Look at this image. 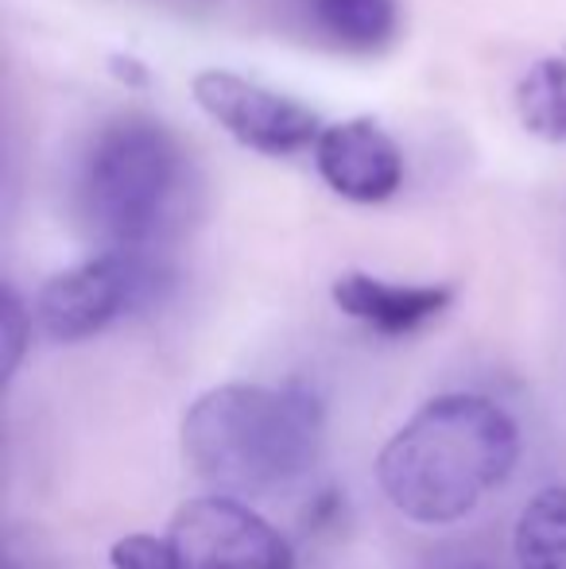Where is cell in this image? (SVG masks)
<instances>
[{"label": "cell", "instance_id": "cell-1", "mask_svg": "<svg viewBox=\"0 0 566 569\" xmlns=\"http://www.w3.org/2000/svg\"><path fill=\"white\" fill-rule=\"evenodd\" d=\"M520 430L485 396H443L416 411L377 457L388 503L411 523L466 519L516 469Z\"/></svg>", "mask_w": 566, "mask_h": 569}, {"label": "cell", "instance_id": "cell-2", "mask_svg": "<svg viewBox=\"0 0 566 569\" xmlns=\"http://www.w3.org/2000/svg\"><path fill=\"white\" fill-rule=\"evenodd\" d=\"M322 427V403L310 388L221 383L182 415V453L218 492L260 496L315 465Z\"/></svg>", "mask_w": 566, "mask_h": 569}, {"label": "cell", "instance_id": "cell-3", "mask_svg": "<svg viewBox=\"0 0 566 569\" xmlns=\"http://www.w3.org/2000/svg\"><path fill=\"white\" fill-rule=\"evenodd\" d=\"M187 194V148L148 113L106 120L82 156L78 210L106 248H151L175 229Z\"/></svg>", "mask_w": 566, "mask_h": 569}, {"label": "cell", "instance_id": "cell-4", "mask_svg": "<svg viewBox=\"0 0 566 569\" xmlns=\"http://www.w3.org/2000/svg\"><path fill=\"white\" fill-rule=\"evenodd\" d=\"M167 271L151 248H106L59 271L36 295V318L51 341H86L159 295Z\"/></svg>", "mask_w": 566, "mask_h": 569}, {"label": "cell", "instance_id": "cell-5", "mask_svg": "<svg viewBox=\"0 0 566 569\" xmlns=\"http://www.w3.org/2000/svg\"><path fill=\"white\" fill-rule=\"evenodd\" d=\"M167 539L182 569H295L284 535L229 492L187 500Z\"/></svg>", "mask_w": 566, "mask_h": 569}, {"label": "cell", "instance_id": "cell-6", "mask_svg": "<svg viewBox=\"0 0 566 569\" xmlns=\"http://www.w3.org/2000/svg\"><path fill=\"white\" fill-rule=\"evenodd\" d=\"M190 93L214 124L226 128L241 148L257 151V156H299V151L315 148L318 132H322L315 109L245 74H234V70H202L190 82Z\"/></svg>", "mask_w": 566, "mask_h": 569}, {"label": "cell", "instance_id": "cell-7", "mask_svg": "<svg viewBox=\"0 0 566 569\" xmlns=\"http://www.w3.org/2000/svg\"><path fill=\"white\" fill-rule=\"evenodd\" d=\"M315 167L338 198L380 206L404 187V151L373 117L322 124L315 140Z\"/></svg>", "mask_w": 566, "mask_h": 569}, {"label": "cell", "instance_id": "cell-8", "mask_svg": "<svg viewBox=\"0 0 566 569\" xmlns=\"http://www.w3.org/2000/svg\"><path fill=\"white\" fill-rule=\"evenodd\" d=\"M334 307L349 315L354 322L385 333V338H404L438 318L454 299V287L446 283H388L369 271H346L330 287Z\"/></svg>", "mask_w": 566, "mask_h": 569}, {"label": "cell", "instance_id": "cell-9", "mask_svg": "<svg viewBox=\"0 0 566 569\" xmlns=\"http://www.w3.org/2000/svg\"><path fill=\"white\" fill-rule=\"evenodd\" d=\"M310 23L346 51H380L400 31V0H307Z\"/></svg>", "mask_w": 566, "mask_h": 569}, {"label": "cell", "instance_id": "cell-10", "mask_svg": "<svg viewBox=\"0 0 566 569\" xmlns=\"http://www.w3.org/2000/svg\"><path fill=\"white\" fill-rule=\"evenodd\" d=\"M516 569H566V485H552L524 503L513 535Z\"/></svg>", "mask_w": 566, "mask_h": 569}, {"label": "cell", "instance_id": "cell-11", "mask_svg": "<svg viewBox=\"0 0 566 569\" xmlns=\"http://www.w3.org/2000/svg\"><path fill=\"white\" fill-rule=\"evenodd\" d=\"M520 124L544 143H566V54L532 62L513 90Z\"/></svg>", "mask_w": 566, "mask_h": 569}, {"label": "cell", "instance_id": "cell-12", "mask_svg": "<svg viewBox=\"0 0 566 569\" xmlns=\"http://www.w3.org/2000/svg\"><path fill=\"white\" fill-rule=\"evenodd\" d=\"M109 562L113 569H182L171 539H156V535H125L109 550Z\"/></svg>", "mask_w": 566, "mask_h": 569}, {"label": "cell", "instance_id": "cell-13", "mask_svg": "<svg viewBox=\"0 0 566 569\" xmlns=\"http://www.w3.org/2000/svg\"><path fill=\"white\" fill-rule=\"evenodd\" d=\"M0 341H4V383L16 376L23 360V349L31 341V315L23 310L20 295L4 287V307H0Z\"/></svg>", "mask_w": 566, "mask_h": 569}]
</instances>
